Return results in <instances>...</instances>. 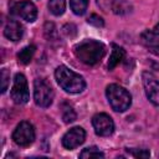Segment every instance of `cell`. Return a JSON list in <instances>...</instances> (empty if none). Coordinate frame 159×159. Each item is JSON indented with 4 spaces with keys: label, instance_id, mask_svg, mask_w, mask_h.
Wrapping results in <instances>:
<instances>
[{
    "label": "cell",
    "instance_id": "1",
    "mask_svg": "<svg viewBox=\"0 0 159 159\" xmlns=\"http://www.w3.org/2000/svg\"><path fill=\"white\" fill-rule=\"evenodd\" d=\"M75 56L88 66H94L103 58L106 53V46L96 40H83L73 47Z\"/></svg>",
    "mask_w": 159,
    "mask_h": 159
},
{
    "label": "cell",
    "instance_id": "2",
    "mask_svg": "<svg viewBox=\"0 0 159 159\" xmlns=\"http://www.w3.org/2000/svg\"><path fill=\"white\" fill-rule=\"evenodd\" d=\"M55 77L60 87L68 93H80L86 87L83 77L66 66H58L55 71Z\"/></svg>",
    "mask_w": 159,
    "mask_h": 159
},
{
    "label": "cell",
    "instance_id": "3",
    "mask_svg": "<svg viewBox=\"0 0 159 159\" xmlns=\"http://www.w3.org/2000/svg\"><path fill=\"white\" fill-rule=\"evenodd\" d=\"M106 96H107V99H108L112 109H114L116 112L127 111L132 103V97H130L129 92L125 88H123L116 83L107 86Z\"/></svg>",
    "mask_w": 159,
    "mask_h": 159
},
{
    "label": "cell",
    "instance_id": "4",
    "mask_svg": "<svg viewBox=\"0 0 159 159\" xmlns=\"http://www.w3.org/2000/svg\"><path fill=\"white\" fill-rule=\"evenodd\" d=\"M34 98L37 106L46 108L53 101V89L52 87L43 80L37 78L34 82Z\"/></svg>",
    "mask_w": 159,
    "mask_h": 159
},
{
    "label": "cell",
    "instance_id": "5",
    "mask_svg": "<svg viewBox=\"0 0 159 159\" xmlns=\"http://www.w3.org/2000/svg\"><path fill=\"white\" fill-rule=\"evenodd\" d=\"M11 98L16 104H24L30 99V92L26 77L22 73H16L11 88Z\"/></svg>",
    "mask_w": 159,
    "mask_h": 159
},
{
    "label": "cell",
    "instance_id": "6",
    "mask_svg": "<svg viewBox=\"0 0 159 159\" xmlns=\"http://www.w3.org/2000/svg\"><path fill=\"white\" fill-rule=\"evenodd\" d=\"M14 142L20 147H27L35 140V129L30 122H20L12 133Z\"/></svg>",
    "mask_w": 159,
    "mask_h": 159
},
{
    "label": "cell",
    "instance_id": "7",
    "mask_svg": "<svg viewBox=\"0 0 159 159\" xmlns=\"http://www.w3.org/2000/svg\"><path fill=\"white\" fill-rule=\"evenodd\" d=\"M10 12L16 16H20L21 19L29 22L35 21L37 17V7L31 1H27V0L12 2L10 7Z\"/></svg>",
    "mask_w": 159,
    "mask_h": 159
},
{
    "label": "cell",
    "instance_id": "8",
    "mask_svg": "<svg viewBox=\"0 0 159 159\" xmlns=\"http://www.w3.org/2000/svg\"><path fill=\"white\" fill-rule=\"evenodd\" d=\"M142 78L147 98L154 106H159V80L150 72H143Z\"/></svg>",
    "mask_w": 159,
    "mask_h": 159
},
{
    "label": "cell",
    "instance_id": "9",
    "mask_svg": "<svg viewBox=\"0 0 159 159\" xmlns=\"http://www.w3.org/2000/svg\"><path fill=\"white\" fill-rule=\"evenodd\" d=\"M92 125L94 132L99 137H108L114 130V123L112 118L106 113H98L92 118Z\"/></svg>",
    "mask_w": 159,
    "mask_h": 159
},
{
    "label": "cell",
    "instance_id": "10",
    "mask_svg": "<svg viewBox=\"0 0 159 159\" xmlns=\"http://www.w3.org/2000/svg\"><path fill=\"white\" fill-rule=\"evenodd\" d=\"M86 132L81 127H73L65 133L62 137V145L66 149H75L84 142Z\"/></svg>",
    "mask_w": 159,
    "mask_h": 159
},
{
    "label": "cell",
    "instance_id": "11",
    "mask_svg": "<svg viewBox=\"0 0 159 159\" xmlns=\"http://www.w3.org/2000/svg\"><path fill=\"white\" fill-rule=\"evenodd\" d=\"M4 35L6 39L11 41H19L24 35V27L22 25L16 20H10L4 29Z\"/></svg>",
    "mask_w": 159,
    "mask_h": 159
},
{
    "label": "cell",
    "instance_id": "12",
    "mask_svg": "<svg viewBox=\"0 0 159 159\" xmlns=\"http://www.w3.org/2000/svg\"><path fill=\"white\" fill-rule=\"evenodd\" d=\"M140 41L148 48L159 45V24L155 25L152 30H147L140 35Z\"/></svg>",
    "mask_w": 159,
    "mask_h": 159
},
{
    "label": "cell",
    "instance_id": "13",
    "mask_svg": "<svg viewBox=\"0 0 159 159\" xmlns=\"http://www.w3.org/2000/svg\"><path fill=\"white\" fill-rule=\"evenodd\" d=\"M125 52L124 50L116 45V43H112V53H111V57H109V62H108V70H113L124 57Z\"/></svg>",
    "mask_w": 159,
    "mask_h": 159
},
{
    "label": "cell",
    "instance_id": "14",
    "mask_svg": "<svg viewBox=\"0 0 159 159\" xmlns=\"http://www.w3.org/2000/svg\"><path fill=\"white\" fill-rule=\"evenodd\" d=\"M35 51H36V47L34 45H29L26 47H24L22 50H20V52L17 53V60L22 65H27L30 63V61L32 60L34 55H35Z\"/></svg>",
    "mask_w": 159,
    "mask_h": 159
},
{
    "label": "cell",
    "instance_id": "15",
    "mask_svg": "<svg viewBox=\"0 0 159 159\" xmlns=\"http://www.w3.org/2000/svg\"><path fill=\"white\" fill-rule=\"evenodd\" d=\"M112 10L114 14L125 15V14L130 12L132 6L128 2V0H112Z\"/></svg>",
    "mask_w": 159,
    "mask_h": 159
},
{
    "label": "cell",
    "instance_id": "16",
    "mask_svg": "<svg viewBox=\"0 0 159 159\" xmlns=\"http://www.w3.org/2000/svg\"><path fill=\"white\" fill-rule=\"evenodd\" d=\"M66 1L65 0H48V10L55 15L60 16L65 12Z\"/></svg>",
    "mask_w": 159,
    "mask_h": 159
},
{
    "label": "cell",
    "instance_id": "17",
    "mask_svg": "<svg viewBox=\"0 0 159 159\" xmlns=\"http://www.w3.org/2000/svg\"><path fill=\"white\" fill-rule=\"evenodd\" d=\"M70 6L76 15H83L88 7V0H70Z\"/></svg>",
    "mask_w": 159,
    "mask_h": 159
},
{
    "label": "cell",
    "instance_id": "18",
    "mask_svg": "<svg viewBox=\"0 0 159 159\" xmlns=\"http://www.w3.org/2000/svg\"><path fill=\"white\" fill-rule=\"evenodd\" d=\"M104 154L97 147H88L80 153V158H103Z\"/></svg>",
    "mask_w": 159,
    "mask_h": 159
},
{
    "label": "cell",
    "instance_id": "19",
    "mask_svg": "<svg viewBox=\"0 0 159 159\" xmlns=\"http://www.w3.org/2000/svg\"><path fill=\"white\" fill-rule=\"evenodd\" d=\"M61 108H62V118H63L65 123H71L76 119V113H75L73 108L70 104L63 103L61 106Z\"/></svg>",
    "mask_w": 159,
    "mask_h": 159
},
{
    "label": "cell",
    "instance_id": "20",
    "mask_svg": "<svg viewBox=\"0 0 159 159\" xmlns=\"http://www.w3.org/2000/svg\"><path fill=\"white\" fill-rule=\"evenodd\" d=\"M127 152L133 155L134 158H149L150 153L147 149H134V148H127Z\"/></svg>",
    "mask_w": 159,
    "mask_h": 159
},
{
    "label": "cell",
    "instance_id": "21",
    "mask_svg": "<svg viewBox=\"0 0 159 159\" xmlns=\"http://www.w3.org/2000/svg\"><path fill=\"white\" fill-rule=\"evenodd\" d=\"M9 80H10V73L6 68L1 70V92H6L7 89V84H9Z\"/></svg>",
    "mask_w": 159,
    "mask_h": 159
},
{
    "label": "cell",
    "instance_id": "22",
    "mask_svg": "<svg viewBox=\"0 0 159 159\" xmlns=\"http://www.w3.org/2000/svg\"><path fill=\"white\" fill-rule=\"evenodd\" d=\"M87 21H88L89 25L96 26V27H102V26H104V21H103V19H102L101 16L96 15V14H92V15L88 17Z\"/></svg>",
    "mask_w": 159,
    "mask_h": 159
},
{
    "label": "cell",
    "instance_id": "23",
    "mask_svg": "<svg viewBox=\"0 0 159 159\" xmlns=\"http://www.w3.org/2000/svg\"><path fill=\"white\" fill-rule=\"evenodd\" d=\"M148 50H149L152 53H154V55L159 56V45H158V46H153V47H149Z\"/></svg>",
    "mask_w": 159,
    "mask_h": 159
}]
</instances>
